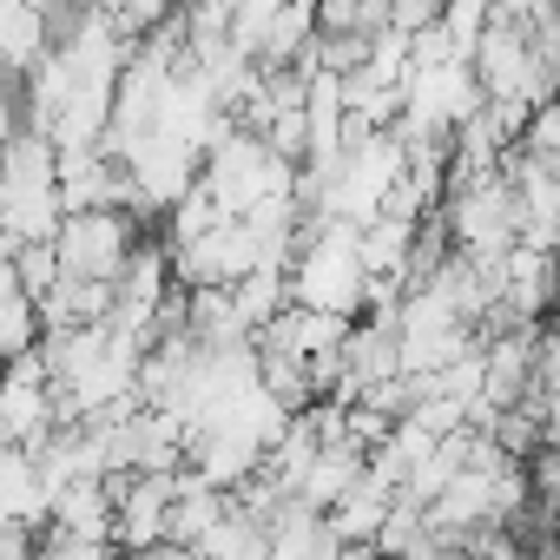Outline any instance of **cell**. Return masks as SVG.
I'll list each match as a JSON object with an SVG mask.
<instances>
[{"instance_id": "4", "label": "cell", "mask_w": 560, "mask_h": 560, "mask_svg": "<svg viewBox=\"0 0 560 560\" xmlns=\"http://www.w3.org/2000/svg\"><path fill=\"white\" fill-rule=\"evenodd\" d=\"M40 560H113V547L106 540H73V534L47 527L40 534Z\"/></svg>"}, {"instance_id": "5", "label": "cell", "mask_w": 560, "mask_h": 560, "mask_svg": "<svg viewBox=\"0 0 560 560\" xmlns=\"http://www.w3.org/2000/svg\"><path fill=\"white\" fill-rule=\"evenodd\" d=\"M119 560H198V553H185V547H172V540H165V547H145V553H119Z\"/></svg>"}, {"instance_id": "1", "label": "cell", "mask_w": 560, "mask_h": 560, "mask_svg": "<svg viewBox=\"0 0 560 560\" xmlns=\"http://www.w3.org/2000/svg\"><path fill=\"white\" fill-rule=\"evenodd\" d=\"M54 244H60V264H67L73 284L119 291V277L132 270V257H139L145 237H139V218L132 211H73Z\"/></svg>"}, {"instance_id": "2", "label": "cell", "mask_w": 560, "mask_h": 560, "mask_svg": "<svg viewBox=\"0 0 560 560\" xmlns=\"http://www.w3.org/2000/svg\"><path fill=\"white\" fill-rule=\"evenodd\" d=\"M113 501H119V553H145V547H165V521H172V501H178V475H113L106 481Z\"/></svg>"}, {"instance_id": "3", "label": "cell", "mask_w": 560, "mask_h": 560, "mask_svg": "<svg viewBox=\"0 0 560 560\" xmlns=\"http://www.w3.org/2000/svg\"><path fill=\"white\" fill-rule=\"evenodd\" d=\"M547 422H560V330L540 337V370H534V396H527Z\"/></svg>"}]
</instances>
